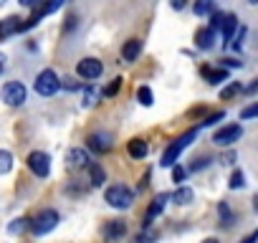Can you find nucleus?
<instances>
[{"instance_id":"473e14b6","label":"nucleus","mask_w":258,"mask_h":243,"mask_svg":"<svg viewBox=\"0 0 258 243\" xmlns=\"http://www.w3.org/2000/svg\"><path fill=\"white\" fill-rule=\"evenodd\" d=\"M220 119H225V111H215V114H210L205 122H203V127H210V125H218Z\"/></svg>"},{"instance_id":"4c0bfd02","label":"nucleus","mask_w":258,"mask_h":243,"mask_svg":"<svg viewBox=\"0 0 258 243\" xmlns=\"http://www.w3.org/2000/svg\"><path fill=\"white\" fill-rule=\"evenodd\" d=\"M230 66H233V69H238V66H240V61H235V58H223V69H230Z\"/></svg>"},{"instance_id":"6ab92c4d","label":"nucleus","mask_w":258,"mask_h":243,"mask_svg":"<svg viewBox=\"0 0 258 243\" xmlns=\"http://www.w3.org/2000/svg\"><path fill=\"white\" fill-rule=\"evenodd\" d=\"M177 205H187V203H192V198H195V193H192V188H187V185H180L172 195H170Z\"/></svg>"},{"instance_id":"dca6fc26","label":"nucleus","mask_w":258,"mask_h":243,"mask_svg":"<svg viewBox=\"0 0 258 243\" xmlns=\"http://www.w3.org/2000/svg\"><path fill=\"white\" fill-rule=\"evenodd\" d=\"M13 33H21V21L16 16H8L0 21V38H11Z\"/></svg>"},{"instance_id":"412c9836","label":"nucleus","mask_w":258,"mask_h":243,"mask_svg":"<svg viewBox=\"0 0 258 243\" xmlns=\"http://www.w3.org/2000/svg\"><path fill=\"white\" fill-rule=\"evenodd\" d=\"M96 99H99V91H96L94 86H84V89H81V104H84V106H94Z\"/></svg>"},{"instance_id":"a211bd4d","label":"nucleus","mask_w":258,"mask_h":243,"mask_svg":"<svg viewBox=\"0 0 258 243\" xmlns=\"http://www.w3.org/2000/svg\"><path fill=\"white\" fill-rule=\"evenodd\" d=\"M200 74L208 79V84H220V81L228 79V71H225V69H210V66H203Z\"/></svg>"},{"instance_id":"a18cd8bd","label":"nucleus","mask_w":258,"mask_h":243,"mask_svg":"<svg viewBox=\"0 0 258 243\" xmlns=\"http://www.w3.org/2000/svg\"><path fill=\"white\" fill-rule=\"evenodd\" d=\"M0 71H3V66H0Z\"/></svg>"},{"instance_id":"2eb2a0df","label":"nucleus","mask_w":258,"mask_h":243,"mask_svg":"<svg viewBox=\"0 0 258 243\" xmlns=\"http://www.w3.org/2000/svg\"><path fill=\"white\" fill-rule=\"evenodd\" d=\"M140 53H142V41H140V38H129V41L121 46V58H124V61H137Z\"/></svg>"},{"instance_id":"9b49d317","label":"nucleus","mask_w":258,"mask_h":243,"mask_svg":"<svg viewBox=\"0 0 258 243\" xmlns=\"http://www.w3.org/2000/svg\"><path fill=\"white\" fill-rule=\"evenodd\" d=\"M195 46L200 48V51H210L213 46H215V31L208 26V28H200L198 33H195Z\"/></svg>"},{"instance_id":"0eeeda50","label":"nucleus","mask_w":258,"mask_h":243,"mask_svg":"<svg viewBox=\"0 0 258 243\" xmlns=\"http://www.w3.org/2000/svg\"><path fill=\"white\" fill-rule=\"evenodd\" d=\"M240 135H243V127H240V125H228V127H223V130H218V132L213 135V142H215L218 147H230L233 142L240 140Z\"/></svg>"},{"instance_id":"5701e85b","label":"nucleus","mask_w":258,"mask_h":243,"mask_svg":"<svg viewBox=\"0 0 258 243\" xmlns=\"http://www.w3.org/2000/svg\"><path fill=\"white\" fill-rule=\"evenodd\" d=\"M218 215H220V225H233V213H230V208H228V203H220L218 205Z\"/></svg>"},{"instance_id":"4be33fe9","label":"nucleus","mask_w":258,"mask_h":243,"mask_svg":"<svg viewBox=\"0 0 258 243\" xmlns=\"http://www.w3.org/2000/svg\"><path fill=\"white\" fill-rule=\"evenodd\" d=\"M89 175H91V185H94V188L104 185V180H106V172H104L101 165H91V167H89Z\"/></svg>"},{"instance_id":"39448f33","label":"nucleus","mask_w":258,"mask_h":243,"mask_svg":"<svg viewBox=\"0 0 258 243\" xmlns=\"http://www.w3.org/2000/svg\"><path fill=\"white\" fill-rule=\"evenodd\" d=\"M0 99H3L8 106H21L26 101V86L21 81H8L3 89H0Z\"/></svg>"},{"instance_id":"f03ea898","label":"nucleus","mask_w":258,"mask_h":243,"mask_svg":"<svg viewBox=\"0 0 258 243\" xmlns=\"http://www.w3.org/2000/svg\"><path fill=\"white\" fill-rule=\"evenodd\" d=\"M104 200L111 208H116V210H126V208H132V203H135V193L129 190V188H124V185H111L106 190Z\"/></svg>"},{"instance_id":"393cba45","label":"nucleus","mask_w":258,"mask_h":243,"mask_svg":"<svg viewBox=\"0 0 258 243\" xmlns=\"http://www.w3.org/2000/svg\"><path fill=\"white\" fill-rule=\"evenodd\" d=\"M137 99H140V104H142V106H152V101H155V96H152V89H150V86H140V91H137Z\"/></svg>"},{"instance_id":"c85d7f7f","label":"nucleus","mask_w":258,"mask_h":243,"mask_svg":"<svg viewBox=\"0 0 258 243\" xmlns=\"http://www.w3.org/2000/svg\"><path fill=\"white\" fill-rule=\"evenodd\" d=\"M240 89H243V86H240V84H235V81H233V84H228V86H225V89H223V91H220V99H230V96H235V94H238V91H240Z\"/></svg>"},{"instance_id":"79ce46f5","label":"nucleus","mask_w":258,"mask_h":243,"mask_svg":"<svg viewBox=\"0 0 258 243\" xmlns=\"http://www.w3.org/2000/svg\"><path fill=\"white\" fill-rule=\"evenodd\" d=\"M203 243H218V238H205Z\"/></svg>"},{"instance_id":"7ed1b4c3","label":"nucleus","mask_w":258,"mask_h":243,"mask_svg":"<svg viewBox=\"0 0 258 243\" xmlns=\"http://www.w3.org/2000/svg\"><path fill=\"white\" fill-rule=\"evenodd\" d=\"M58 86H61V81H58L56 71H51V69L41 71V74L36 76V84H33L36 94H41V96H53V94L58 91Z\"/></svg>"},{"instance_id":"f704fd0d","label":"nucleus","mask_w":258,"mask_h":243,"mask_svg":"<svg viewBox=\"0 0 258 243\" xmlns=\"http://www.w3.org/2000/svg\"><path fill=\"white\" fill-rule=\"evenodd\" d=\"M63 3H66V0H51V3L46 6V13H53V11H58Z\"/></svg>"},{"instance_id":"cd10ccee","label":"nucleus","mask_w":258,"mask_h":243,"mask_svg":"<svg viewBox=\"0 0 258 243\" xmlns=\"http://www.w3.org/2000/svg\"><path fill=\"white\" fill-rule=\"evenodd\" d=\"M155 240H157V233L150 230V228H142V233H140L132 243H155Z\"/></svg>"},{"instance_id":"e433bc0d","label":"nucleus","mask_w":258,"mask_h":243,"mask_svg":"<svg viewBox=\"0 0 258 243\" xmlns=\"http://www.w3.org/2000/svg\"><path fill=\"white\" fill-rule=\"evenodd\" d=\"M243 38H245V28H238V36H235V43H233V48H235V51L240 48V43H243Z\"/></svg>"},{"instance_id":"20e7f679","label":"nucleus","mask_w":258,"mask_h":243,"mask_svg":"<svg viewBox=\"0 0 258 243\" xmlns=\"http://www.w3.org/2000/svg\"><path fill=\"white\" fill-rule=\"evenodd\" d=\"M56 223H58V213L56 210H43V213H38L31 220V230L36 235H46V233H51L56 228Z\"/></svg>"},{"instance_id":"6e6552de","label":"nucleus","mask_w":258,"mask_h":243,"mask_svg":"<svg viewBox=\"0 0 258 243\" xmlns=\"http://www.w3.org/2000/svg\"><path fill=\"white\" fill-rule=\"evenodd\" d=\"M101 71H104V66H101L99 58H81V61L76 64V74H79L81 79H89V81L99 79Z\"/></svg>"},{"instance_id":"4468645a","label":"nucleus","mask_w":258,"mask_h":243,"mask_svg":"<svg viewBox=\"0 0 258 243\" xmlns=\"http://www.w3.org/2000/svg\"><path fill=\"white\" fill-rule=\"evenodd\" d=\"M124 233H126V223L124 220H109L104 225V238L106 240H119Z\"/></svg>"},{"instance_id":"ea45409f","label":"nucleus","mask_w":258,"mask_h":243,"mask_svg":"<svg viewBox=\"0 0 258 243\" xmlns=\"http://www.w3.org/2000/svg\"><path fill=\"white\" fill-rule=\"evenodd\" d=\"M255 240H258V230H253L250 235H245V238H243L240 243H255Z\"/></svg>"},{"instance_id":"b1692460","label":"nucleus","mask_w":258,"mask_h":243,"mask_svg":"<svg viewBox=\"0 0 258 243\" xmlns=\"http://www.w3.org/2000/svg\"><path fill=\"white\" fill-rule=\"evenodd\" d=\"M11 167H13V155L8 150H0V175L11 172Z\"/></svg>"},{"instance_id":"c756f323","label":"nucleus","mask_w":258,"mask_h":243,"mask_svg":"<svg viewBox=\"0 0 258 243\" xmlns=\"http://www.w3.org/2000/svg\"><path fill=\"white\" fill-rule=\"evenodd\" d=\"M223 21H225V13H215V11L210 13V28H213V31H218V28L223 26Z\"/></svg>"},{"instance_id":"f3484780","label":"nucleus","mask_w":258,"mask_h":243,"mask_svg":"<svg viewBox=\"0 0 258 243\" xmlns=\"http://www.w3.org/2000/svg\"><path fill=\"white\" fill-rule=\"evenodd\" d=\"M220 31H223V43L233 41V36H235V31H238V18H235L233 13H230V16H225V21H223Z\"/></svg>"},{"instance_id":"bb28decb","label":"nucleus","mask_w":258,"mask_h":243,"mask_svg":"<svg viewBox=\"0 0 258 243\" xmlns=\"http://www.w3.org/2000/svg\"><path fill=\"white\" fill-rule=\"evenodd\" d=\"M26 228H31V220H28V218H18V220H13V223L8 225V230H11L13 235H18V233H23Z\"/></svg>"},{"instance_id":"f257e3e1","label":"nucleus","mask_w":258,"mask_h":243,"mask_svg":"<svg viewBox=\"0 0 258 243\" xmlns=\"http://www.w3.org/2000/svg\"><path fill=\"white\" fill-rule=\"evenodd\" d=\"M195 137H198V130H187L182 137H177V140L165 150V155H162V167H172V165L177 162V157L182 155V150H187Z\"/></svg>"},{"instance_id":"a19ab883","label":"nucleus","mask_w":258,"mask_h":243,"mask_svg":"<svg viewBox=\"0 0 258 243\" xmlns=\"http://www.w3.org/2000/svg\"><path fill=\"white\" fill-rule=\"evenodd\" d=\"M18 3H21V6H33L36 0H18Z\"/></svg>"},{"instance_id":"9d476101","label":"nucleus","mask_w":258,"mask_h":243,"mask_svg":"<svg viewBox=\"0 0 258 243\" xmlns=\"http://www.w3.org/2000/svg\"><path fill=\"white\" fill-rule=\"evenodd\" d=\"M167 200H170V195L167 193H160L155 200H152V205L147 208V215H145V223H142V228H150V223L165 210V205H167Z\"/></svg>"},{"instance_id":"2f4dec72","label":"nucleus","mask_w":258,"mask_h":243,"mask_svg":"<svg viewBox=\"0 0 258 243\" xmlns=\"http://www.w3.org/2000/svg\"><path fill=\"white\" fill-rule=\"evenodd\" d=\"M185 177H187V170H185V167H175V165H172V180H175L177 185H182V180H185Z\"/></svg>"},{"instance_id":"c03bdc74","label":"nucleus","mask_w":258,"mask_h":243,"mask_svg":"<svg viewBox=\"0 0 258 243\" xmlns=\"http://www.w3.org/2000/svg\"><path fill=\"white\" fill-rule=\"evenodd\" d=\"M248 3H250V6H258V0H248Z\"/></svg>"},{"instance_id":"58836bf2","label":"nucleus","mask_w":258,"mask_h":243,"mask_svg":"<svg viewBox=\"0 0 258 243\" xmlns=\"http://www.w3.org/2000/svg\"><path fill=\"white\" fill-rule=\"evenodd\" d=\"M170 6H172L175 11H182V8L187 6V0H170Z\"/></svg>"},{"instance_id":"f8f14e48","label":"nucleus","mask_w":258,"mask_h":243,"mask_svg":"<svg viewBox=\"0 0 258 243\" xmlns=\"http://www.w3.org/2000/svg\"><path fill=\"white\" fill-rule=\"evenodd\" d=\"M86 147H89L91 152H109V150H111V137H109V135H89Z\"/></svg>"},{"instance_id":"423d86ee","label":"nucleus","mask_w":258,"mask_h":243,"mask_svg":"<svg viewBox=\"0 0 258 243\" xmlns=\"http://www.w3.org/2000/svg\"><path fill=\"white\" fill-rule=\"evenodd\" d=\"M26 162H28V170H31L36 177H48V172H51V157H48L46 152L36 150V152L28 155Z\"/></svg>"},{"instance_id":"aec40b11","label":"nucleus","mask_w":258,"mask_h":243,"mask_svg":"<svg viewBox=\"0 0 258 243\" xmlns=\"http://www.w3.org/2000/svg\"><path fill=\"white\" fill-rule=\"evenodd\" d=\"M215 11V0H195V6H192V13L195 16H210Z\"/></svg>"},{"instance_id":"1a4fd4ad","label":"nucleus","mask_w":258,"mask_h":243,"mask_svg":"<svg viewBox=\"0 0 258 243\" xmlns=\"http://www.w3.org/2000/svg\"><path fill=\"white\" fill-rule=\"evenodd\" d=\"M66 167L69 170H84V167H89V152L86 150H81V147H74V150H69V155H66Z\"/></svg>"},{"instance_id":"a878e982","label":"nucleus","mask_w":258,"mask_h":243,"mask_svg":"<svg viewBox=\"0 0 258 243\" xmlns=\"http://www.w3.org/2000/svg\"><path fill=\"white\" fill-rule=\"evenodd\" d=\"M245 185V175L240 172V170H233V175H230V180H228V188L230 190H240Z\"/></svg>"},{"instance_id":"ddd939ff","label":"nucleus","mask_w":258,"mask_h":243,"mask_svg":"<svg viewBox=\"0 0 258 243\" xmlns=\"http://www.w3.org/2000/svg\"><path fill=\"white\" fill-rule=\"evenodd\" d=\"M126 152H129V157L142 160V157H147V152H150V145H147L145 140L135 137V140H129V142H126Z\"/></svg>"},{"instance_id":"c9c22d12","label":"nucleus","mask_w":258,"mask_h":243,"mask_svg":"<svg viewBox=\"0 0 258 243\" xmlns=\"http://www.w3.org/2000/svg\"><path fill=\"white\" fill-rule=\"evenodd\" d=\"M205 165H208V157H195L192 165H190V170H200V167H205Z\"/></svg>"},{"instance_id":"7c9ffc66","label":"nucleus","mask_w":258,"mask_h":243,"mask_svg":"<svg viewBox=\"0 0 258 243\" xmlns=\"http://www.w3.org/2000/svg\"><path fill=\"white\" fill-rule=\"evenodd\" d=\"M253 116H258V101H255V104H248V106L240 111V119H253Z\"/></svg>"},{"instance_id":"37998d69","label":"nucleus","mask_w":258,"mask_h":243,"mask_svg":"<svg viewBox=\"0 0 258 243\" xmlns=\"http://www.w3.org/2000/svg\"><path fill=\"white\" fill-rule=\"evenodd\" d=\"M253 208H255V210H258V195H255V198H253Z\"/></svg>"},{"instance_id":"72a5a7b5","label":"nucleus","mask_w":258,"mask_h":243,"mask_svg":"<svg viewBox=\"0 0 258 243\" xmlns=\"http://www.w3.org/2000/svg\"><path fill=\"white\" fill-rule=\"evenodd\" d=\"M119 89H121V79H114V81H111V84L104 89V96H114Z\"/></svg>"}]
</instances>
